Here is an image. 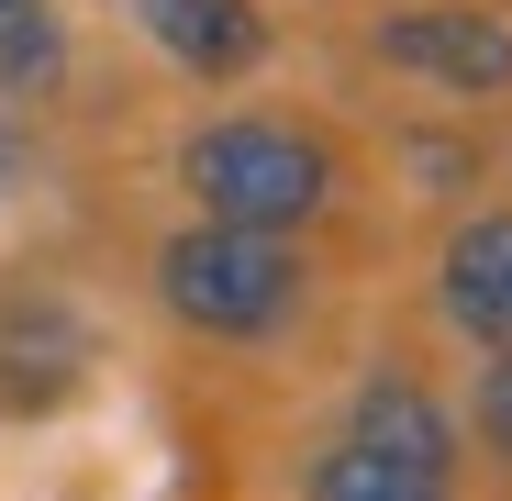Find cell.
<instances>
[{
	"label": "cell",
	"instance_id": "1",
	"mask_svg": "<svg viewBox=\"0 0 512 501\" xmlns=\"http://www.w3.org/2000/svg\"><path fill=\"white\" fill-rule=\"evenodd\" d=\"M179 179L201 190L212 223H234V234H279V245H290V223H312V212L334 201V156H323V134H301V123L234 112V123L190 134Z\"/></svg>",
	"mask_w": 512,
	"mask_h": 501
},
{
	"label": "cell",
	"instance_id": "2",
	"mask_svg": "<svg viewBox=\"0 0 512 501\" xmlns=\"http://www.w3.org/2000/svg\"><path fill=\"white\" fill-rule=\"evenodd\" d=\"M156 301L201 323V334H279L301 312V257L279 234H234V223H190L156 245Z\"/></svg>",
	"mask_w": 512,
	"mask_h": 501
},
{
	"label": "cell",
	"instance_id": "3",
	"mask_svg": "<svg viewBox=\"0 0 512 501\" xmlns=\"http://www.w3.org/2000/svg\"><path fill=\"white\" fill-rule=\"evenodd\" d=\"M379 56H390L401 78L457 90V101H501V90H512V23H501V12H468V0L390 12V23H379Z\"/></svg>",
	"mask_w": 512,
	"mask_h": 501
},
{
	"label": "cell",
	"instance_id": "4",
	"mask_svg": "<svg viewBox=\"0 0 512 501\" xmlns=\"http://www.w3.org/2000/svg\"><path fill=\"white\" fill-rule=\"evenodd\" d=\"M435 312L468 334L479 357L512 368V212H479L446 234V257H435Z\"/></svg>",
	"mask_w": 512,
	"mask_h": 501
},
{
	"label": "cell",
	"instance_id": "5",
	"mask_svg": "<svg viewBox=\"0 0 512 501\" xmlns=\"http://www.w3.org/2000/svg\"><path fill=\"white\" fill-rule=\"evenodd\" d=\"M78 368H90V334H78L67 301H45V290L0 301V412H56L78 390Z\"/></svg>",
	"mask_w": 512,
	"mask_h": 501
},
{
	"label": "cell",
	"instance_id": "6",
	"mask_svg": "<svg viewBox=\"0 0 512 501\" xmlns=\"http://www.w3.org/2000/svg\"><path fill=\"white\" fill-rule=\"evenodd\" d=\"M134 23L190 78H245L256 56H268V12H256V0H134Z\"/></svg>",
	"mask_w": 512,
	"mask_h": 501
},
{
	"label": "cell",
	"instance_id": "7",
	"mask_svg": "<svg viewBox=\"0 0 512 501\" xmlns=\"http://www.w3.org/2000/svg\"><path fill=\"white\" fill-rule=\"evenodd\" d=\"M346 446H368V457H390V468H412V479H435V490H446V468H457V424L435 412V390H412V379H368V390H357Z\"/></svg>",
	"mask_w": 512,
	"mask_h": 501
},
{
	"label": "cell",
	"instance_id": "8",
	"mask_svg": "<svg viewBox=\"0 0 512 501\" xmlns=\"http://www.w3.org/2000/svg\"><path fill=\"white\" fill-rule=\"evenodd\" d=\"M56 67H67L56 0H0V112H12L23 90H56Z\"/></svg>",
	"mask_w": 512,
	"mask_h": 501
},
{
	"label": "cell",
	"instance_id": "9",
	"mask_svg": "<svg viewBox=\"0 0 512 501\" xmlns=\"http://www.w3.org/2000/svg\"><path fill=\"white\" fill-rule=\"evenodd\" d=\"M301 490H312V501H446L435 479H412V468H390V457H368V446H346V435L312 457Z\"/></svg>",
	"mask_w": 512,
	"mask_h": 501
},
{
	"label": "cell",
	"instance_id": "10",
	"mask_svg": "<svg viewBox=\"0 0 512 501\" xmlns=\"http://www.w3.org/2000/svg\"><path fill=\"white\" fill-rule=\"evenodd\" d=\"M479 435H490V457H512V368L479 379Z\"/></svg>",
	"mask_w": 512,
	"mask_h": 501
},
{
	"label": "cell",
	"instance_id": "11",
	"mask_svg": "<svg viewBox=\"0 0 512 501\" xmlns=\"http://www.w3.org/2000/svg\"><path fill=\"white\" fill-rule=\"evenodd\" d=\"M12 190H23V123L0 112V201H12Z\"/></svg>",
	"mask_w": 512,
	"mask_h": 501
}]
</instances>
